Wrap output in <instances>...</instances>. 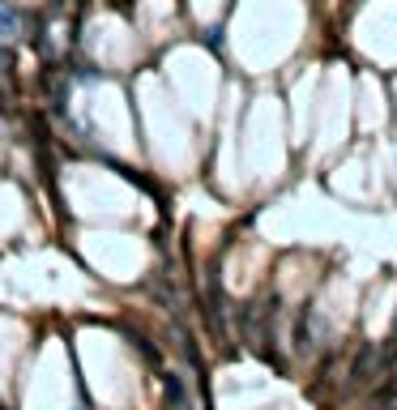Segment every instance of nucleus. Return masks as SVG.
Wrapping results in <instances>:
<instances>
[{
	"label": "nucleus",
	"mask_w": 397,
	"mask_h": 410,
	"mask_svg": "<svg viewBox=\"0 0 397 410\" xmlns=\"http://www.w3.org/2000/svg\"><path fill=\"white\" fill-rule=\"evenodd\" d=\"M13 34H18V13L5 5V9H0V43H9Z\"/></svg>",
	"instance_id": "nucleus-3"
},
{
	"label": "nucleus",
	"mask_w": 397,
	"mask_h": 410,
	"mask_svg": "<svg viewBox=\"0 0 397 410\" xmlns=\"http://www.w3.org/2000/svg\"><path fill=\"white\" fill-rule=\"evenodd\" d=\"M167 410H193V397H188V389L176 372L167 376Z\"/></svg>",
	"instance_id": "nucleus-2"
},
{
	"label": "nucleus",
	"mask_w": 397,
	"mask_h": 410,
	"mask_svg": "<svg viewBox=\"0 0 397 410\" xmlns=\"http://www.w3.org/2000/svg\"><path fill=\"white\" fill-rule=\"evenodd\" d=\"M320 333H325V321L312 312V308H304L299 329H295V346H299V355H316V350H320Z\"/></svg>",
	"instance_id": "nucleus-1"
}]
</instances>
